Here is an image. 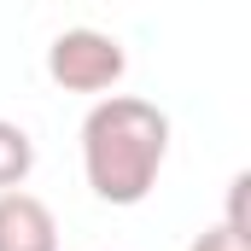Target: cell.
Returning <instances> with one entry per match:
<instances>
[{"mask_svg":"<svg viewBox=\"0 0 251 251\" xmlns=\"http://www.w3.org/2000/svg\"><path fill=\"white\" fill-rule=\"evenodd\" d=\"M170 158V117L140 94H100L82 117V176L100 204H140Z\"/></svg>","mask_w":251,"mask_h":251,"instance_id":"obj_1","label":"cell"},{"mask_svg":"<svg viewBox=\"0 0 251 251\" xmlns=\"http://www.w3.org/2000/svg\"><path fill=\"white\" fill-rule=\"evenodd\" d=\"M123 70H128L123 41L105 35V29H88V24L59 29L53 47H47V76L64 94H111L123 82Z\"/></svg>","mask_w":251,"mask_h":251,"instance_id":"obj_2","label":"cell"},{"mask_svg":"<svg viewBox=\"0 0 251 251\" xmlns=\"http://www.w3.org/2000/svg\"><path fill=\"white\" fill-rule=\"evenodd\" d=\"M0 251H59V216L24 187L0 193Z\"/></svg>","mask_w":251,"mask_h":251,"instance_id":"obj_3","label":"cell"},{"mask_svg":"<svg viewBox=\"0 0 251 251\" xmlns=\"http://www.w3.org/2000/svg\"><path fill=\"white\" fill-rule=\"evenodd\" d=\"M29 170H35V140H29V128H18V123L0 117V193L24 187Z\"/></svg>","mask_w":251,"mask_h":251,"instance_id":"obj_4","label":"cell"},{"mask_svg":"<svg viewBox=\"0 0 251 251\" xmlns=\"http://www.w3.org/2000/svg\"><path fill=\"white\" fill-rule=\"evenodd\" d=\"M187 251H251V234L228 228V222H216V228H204V234H199Z\"/></svg>","mask_w":251,"mask_h":251,"instance_id":"obj_5","label":"cell"}]
</instances>
